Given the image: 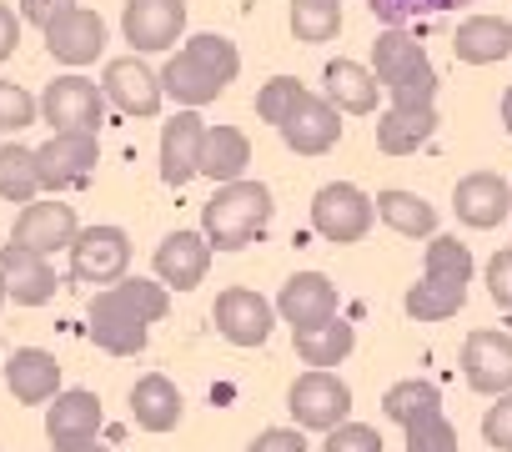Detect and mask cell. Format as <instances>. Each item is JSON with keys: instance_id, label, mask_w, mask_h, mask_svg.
<instances>
[{"instance_id": "obj_45", "label": "cell", "mask_w": 512, "mask_h": 452, "mask_svg": "<svg viewBox=\"0 0 512 452\" xmlns=\"http://www.w3.org/2000/svg\"><path fill=\"white\" fill-rule=\"evenodd\" d=\"M51 452H111V447L96 437H66V442H51Z\"/></svg>"}, {"instance_id": "obj_19", "label": "cell", "mask_w": 512, "mask_h": 452, "mask_svg": "<svg viewBox=\"0 0 512 452\" xmlns=\"http://www.w3.org/2000/svg\"><path fill=\"white\" fill-rule=\"evenodd\" d=\"M151 262H156V282L166 292H191V287L206 282L211 242H206V232H171V237H161Z\"/></svg>"}, {"instance_id": "obj_5", "label": "cell", "mask_w": 512, "mask_h": 452, "mask_svg": "<svg viewBox=\"0 0 512 452\" xmlns=\"http://www.w3.org/2000/svg\"><path fill=\"white\" fill-rule=\"evenodd\" d=\"M372 76L392 96V106H432L437 101V66L422 51V41L407 36L402 26H387L372 41Z\"/></svg>"}, {"instance_id": "obj_39", "label": "cell", "mask_w": 512, "mask_h": 452, "mask_svg": "<svg viewBox=\"0 0 512 452\" xmlns=\"http://www.w3.org/2000/svg\"><path fill=\"white\" fill-rule=\"evenodd\" d=\"M322 452H382V432L367 427V422H342L327 432Z\"/></svg>"}, {"instance_id": "obj_27", "label": "cell", "mask_w": 512, "mask_h": 452, "mask_svg": "<svg viewBox=\"0 0 512 452\" xmlns=\"http://www.w3.org/2000/svg\"><path fill=\"white\" fill-rule=\"evenodd\" d=\"M437 131V106H387L377 116V151L387 156H412L422 141Z\"/></svg>"}, {"instance_id": "obj_13", "label": "cell", "mask_w": 512, "mask_h": 452, "mask_svg": "<svg viewBox=\"0 0 512 452\" xmlns=\"http://www.w3.org/2000/svg\"><path fill=\"white\" fill-rule=\"evenodd\" d=\"M76 232H81V221H76L71 201H56V196H51V201H26V206H21L11 242L26 247V252L56 257V252H71Z\"/></svg>"}, {"instance_id": "obj_20", "label": "cell", "mask_w": 512, "mask_h": 452, "mask_svg": "<svg viewBox=\"0 0 512 452\" xmlns=\"http://www.w3.org/2000/svg\"><path fill=\"white\" fill-rule=\"evenodd\" d=\"M277 317L292 327V332H307V327H322L337 317V287L322 277V272H297L282 282L277 292Z\"/></svg>"}, {"instance_id": "obj_9", "label": "cell", "mask_w": 512, "mask_h": 452, "mask_svg": "<svg viewBox=\"0 0 512 452\" xmlns=\"http://www.w3.org/2000/svg\"><path fill=\"white\" fill-rule=\"evenodd\" d=\"M101 161V141L96 131H51L46 146H36V171H41V191H71L81 181H91Z\"/></svg>"}, {"instance_id": "obj_28", "label": "cell", "mask_w": 512, "mask_h": 452, "mask_svg": "<svg viewBox=\"0 0 512 452\" xmlns=\"http://www.w3.org/2000/svg\"><path fill=\"white\" fill-rule=\"evenodd\" d=\"M322 96H327L337 111L372 116V111H377L382 86H377L372 66H362V61H332V66H327V91H322Z\"/></svg>"}, {"instance_id": "obj_43", "label": "cell", "mask_w": 512, "mask_h": 452, "mask_svg": "<svg viewBox=\"0 0 512 452\" xmlns=\"http://www.w3.org/2000/svg\"><path fill=\"white\" fill-rule=\"evenodd\" d=\"M16 6H21V21H31L36 31H46L56 16L76 11V0H16Z\"/></svg>"}, {"instance_id": "obj_12", "label": "cell", "mask_w": 512, "mask_h": 452, "mask_svg": "<svg viewBox=\"0 0 512 452\" xmlns=\"http://www.w3.org/2000/svg\"><path fill=\"white\" fill-rule=\"evenodd\" d=\"M211 322L231 347H267V337L277 327V307L251 287H226L211 307Z\"/></svg>"}, {"instance_id": "obj_36", "label": "cell", "mask_w": 512, "mask_h": 452, "mask_svg": "<svg viewBox=\"0 0 512 452\" xmlns=\"http://www.w3.org/2000/svg\"><path fill=\"white\" fill-rule=\"evenodd\" d=\"M41 121V101L26 91V86H16V81H6L0 76V131H26V126H36Z\"/></svg>"}, {"instance_id": "obj_26", "label": "cell", "mask_w": 512, "mask_h": 452, "mask_svg": "<svg viewBox=\"0 0 512 452\" xmlns=\"http://www.w3.org/2000/svg\"><path fill=\"white\" fill-rule=\"evenodd\" d=\"M181 412H186V397H181V387L171 377H161V372L136 377V387H131V417H136V427L171 432L181 422Z\"/></svg>"}, {"instance_id": "obj_14", "label": "cell", "mask_w": 512, "mask_h": 452, "mask_svg": "<svg viewBox=\"0 0 512 452\" xmlns=\"http://www.w3.org/2000/svg\"><path fill=\"white\" fill-rule=\"evenodd\" d=\"M462 377L482 397L512 392V332H492V327L467 332V342H462Z\"/></svg>"}, {"instance_id": "obj_31", "label": "cell", "mask_w": 512, "mask_h": 452, "mask_svg": "<svg viewBox=\"0 0 512 452\" xmlns=\"http://www.w3.org/2000/svg\"><path fill=\"white\" fill-rule=\"evenodd\" d=\"M292 337H297V357L312 362V367H337V362H347L352 347H357V332H352V322H342V317H332V322H322V327H307V332H292Z\"/></svg>"}, {"instance_id": "obj_46", "label": "cell", "mask_w": 512, "mask_h": 452, "mask_svg": "<svg viewBox=\"0 0 512 452\" xmlns=\"http://www.w3.org/2000/svg\"><path fill=\"white\" fill-rule=\"evenodd\" d=\"M502 126H507V136H512V86H507V96H502Z\"/></svg>"}, {"instance_id": "obj_8", "label": "cell", "mask_w": 512, "mask_h": 452, "mask_svg": "<svg viewBox=\"0 0 512 452\" xmlns=\"http://www.w3.org/2000/svg\"><path fill=\"white\" fill-rule=\"evenodd\" d=\"M131 272V237L121 226H81L71 242V282L86 287H111Z\"/></svg>"}, {"instance_id": "obj_6", "label": "cell", "mask_w": 512, "mask_h": 452, "mask_svg": "<svg viewBox=\"0 0 512 452\" xmlns=\"http://www.w3.org/2000/svg\"><path fill=\"white\" fill-rule=\"evenodd\" d=\"M287 407H292L297 427H307V432H332V427L352 422V387H347L332 367H307V372L287 387Z\"/></svg>"}, {"instance_id": "obj_35", "label": "cell", "mask_w": 512, "mask_h": 452, "mask_svg": "<svg viewBox=\"0 0 512 452\" xmlns=\"http://www.w3.org/2000/svg\"><path fill=\"white\" fill-rule=\"evenodd\" d=\"M302 96H307V86H302L297 76H272L262 91H256V116H262L267 126H282Z\"/></svg>"}, {"instance_id": "obj_25", "label": "cell", "mask_w": 512, "mask_h": 452, "mask_svg": "<svg viewBox=\"0 0 512 452\" xmlns=\"http://www.w3.org/2000/svg\"><path fill=\"white\" fill-rule=\"evenodd\" d=\"M452 56L462 66H497L512 56V21L502 16H467L452 31Z\"/></svg>"}, {"instance_id": "obj_41", "label": "cell", "mask_w": 512, "mask_h": 452, "mask_svg": "<svg viewBox=\"0 0 512 452\" xmlns=\"http://www.w3.org/2000/svg\"><path fill=\"white\" fill-rule=\"evenodd\" d=\"M487 292H492L497 307L512 312V247L492 252V262H487Z\"/></svg>"}, {"instance_id": "obj_29", "label": "cell", "mask_w": 512, "mask_h": 452, "mask_svg": "<svg viewBox=\"0 0 512 452\" xmlns=\"http://www.w3.org/2000/svg\"><path fill=\"white\" fill-rule=\"evenodd\" d=\"M251 161V141L241 126H206V146H201V176H211L216 186L241 181Z\"/></svg>"}, {"instance_id": "obj_40", "label": "cell", "mask_w": 512, "mask_h": 452, "mask_svg": "<svg viewBox=\"0 0 512 452\" xmlns=\"http://www.w3.org/2000/svg\"><path fill=\"white\" fill-rule=\"evenodd\" d=\"M482 442L497 452H512V392H502L487 412H482Z\"/></svg>"}, {"instance_id": "obj_23", "label": "cell", "mask_w": 512, "mask_h": 452, "mask_svg": "<svg viewBox=\"0 0 512 452\" xmlns=\"http://www.w3.org/2000/svg\"><path fill=\"white\" fill-rule=\"evenodd\" d=\"M6 387L26 407H46L61 392V362L46 347H16L6 357Z\"/></svg>"}, {"instance_id": "obj_18", "label": "cell", "mask_w": 512, "mask_h": 452, "mask_svg": "<svg viewBox=\"0 0 512 452\" xmlns=\"http://www.w3.org/2000/svg\"><path fill=\"white\" fill-rule=\"evenodd\" d=\"M452 211L462 226L472 232H487V226H502L507 211H512V186L497 176V171H467L452 191Z\"/></svg>"}, {"instance_id": "obj_48", "label": "cell", "mask_w": 512, "mask_h": 452, "mask_svg": "<svg viewBox=\"0 0 512 452\" xmlns=\"http://www.w3.org/2000/svg\"><path fill=\"white\" fill-rule=\"evenodd\" d=\"M0 141H6V131H0Z\"/></svg>"}, {"instance_id": "obj_2", "label": "cell", "mask_w": 512, "mask_h": 452, "mask_svg": "<svg viewBox=\"0 0 512 452\" xmlns=\"http://www.w3.org/2000/svg\"><path fill=\"white\" fill-rule=\"evenodd\" d=\"M236 71H241V51H236L226 36L201 31V36H191L181 51L166 56V66H161V91H166L181 111H201V106H211V101L236 81Z\"/></svg>"}, {"instance_id": "obj_17", "label": "cell", "mask_w": 512, "mask_h": 452, "mask_svg": "<svg viewBox=\"0 0 512 452\" xmlns=\"http://www.w3.org/2000/svg\"><path fill=\"white\" fill-rule=\"evenodd\" d=\"M41 36H46V51H51L61 66H71V71L91 66V61L106 51V21H101L96 11H86V6L56 16Z\"/></svg>"}, {"instance_id": "obj_42", "label": "cell", "mask_w": 512, "mask_h": 452, "mask_svg": "<svg viewBox=\"0 0 512 452\" xmlns=\"http://www.w3.org/2000/svg\"><path fill=\"white\" fill-rule=\"evenodd\" d=\"M246 452H307V437L302 427H267L246 442Z\"/></svg>"}, {"instance_id": "obj_11", "label": "cell", "mask_w": 512, "mask_h": 452, "mask_svg": "<svg viewBox=\"0 0 512 452\" xmlns=\"http://www.w3.org/2000/svg\"><path fill=\"white\" fill-rule=\"evenodd\" d=\"M121 36L136 56L171 51L186 36V0H126L121 6Z\"/></svg>"}, {"instance_id": "obj_7", "label": "cell", "mask_w": 512, "mask_h": 452, "mask_svg": "<svg viewBox=\"0 0 512 452\" xmlns=\"http://www.w3.org/2000/svg\"><path fill=\"white\" fill-rule=\"evenodd\" d=\"M372 221H377V206L362 186L352 181H327L317 196H312V226H317V237L337 242V247H352L372 232Z\"/></svg>"}, {"instance_id": "obj_1", "label": "cell", "mask_w": 512, "mask_h": 452, "mask_svg": "<svg viewBox=\"0 0 512 452\" xmlns=\"http://www.w3.org/2000/svg\"><path fill=\"white\" fill-rule=\"evenodd\" d=\"M171 312V292L151 277H121L111 287H101L91 297V312H86V327H91V342L111 357H136L146 352L151 342V322H161Z\"/></svg>"}, {"instance_id": "obj_30", "label": "cell", "mask_w": 512, "mask_h": 452, "mask_svg": "<svg viewBox=\"0 0 512 452\" xmlns=\"http://www.w3.org/2000/svg\"><path fill=\"white\" fill-rule=\"evenodd\" d=\"M372 206H377V216L392 226L397 237H437V206L422 201L417 191L392 186V191H377Z\"/></svg>"}, {"instance_id": "obj_32", "label": "cell", "mask_w": 512, "mask_h": 452, "mask_svg": "<svg viewBox=\"0 0 512 452\" xmlns=\"http://www.w3.org/2000/svg\"><path fill=\"white\" fill-rule=\"evenodd\" d=\"M41 196V171H36V146L0 141V201H36Z\"/></svg>"}, {"instance_id": "obj_47", "label": "cell", "mask_w": 512, "mask_h": 452, "mask_svg": "<svg viewBox=\"0 0 512 452\" xmlns=\"http://www.w3.org/2000/svg\"><path fill=\"white\" fill-rule=\"evenodd\" d=\"M0 302H6V277H0Z\"/></svg>"}, {"instance_id": "obj_44", "label": "cell", "mask_w": 512, "mask_h": 452, "mask_svg": "<svg viewBox=\"0 0 512 452\" xmlns=\"http://www.w3.org/2000/svg\"><path fill=\"white\" fill-rule=\"evenodd\" d=\"M16 46H21V16L6 6V0H0V66L16 56Z\"/></svg>"}, {"instance_id": "obj_24", "label": "cell", "mask_w": 512, "mask_h": 452, "mask_svg": "<svg viewBox=\"0 0 512 452\" xmlns=\"http://www.w3.org/2000/svg\"><path fill=\"white\" fill-rule=\"evenodd\" d=\"M106 422V407L91 387H61L51 402H46V437L51 442H66V437H96Z\"/></svg>"}, {"instance_id": "obj_34", "label": "cell", "mask_w": 512, "mask_h": 452, "mask_svg": "<svg viewBox=\"0 0 512 452\" xmlns=\"http://www.w3.org/2000/svg\"><path fill=\"white\" fill-rule=\"evenodd\" d=\"M342 31V0H292V36L322 46Z\"/></svg>"}, {"instance_id": "obj_15", "label": "cell", "mask_w": 512, "mask_h": 452, "mask_svg": "<svg viewBox=\"0 0 512 452\" xmlns=\"http://www.w3.org/2000/svg\"><path fill=\"white\" fill-rule=\"evenodd\" d=\"M101 91H106V101H111L116 111H126V116H156L161 101H166L161 71H151L136 51H131V56H116V61L106 66Z\"/></svg>"}, {"instance_id": "obj_16", "label": "cell", "mask_w": 512, "mask_h": 452, "mask_svg": "<svg viewBox=\"0 0 512 452\" xmlns=\"http://www.w3.org/2000/svg\"><path fill=\"white\" fill-rule=\"evenodd\" d=\"M277 131H282V141H287L297 156H327V151L342 141V111H337L327 96L307 91Z\"/></svg>"}, {"instance_id": "obj_22", "label": "cell", "mask_w": 512, "mask_h": 452, "mask_svg": "<svg viewBox=\"0 0 512 452\" xmlns=\"http://www.w3.org/2000/svg\"><path fill=\"white\" fill-rule=\"evenodd\" d=\"M0 277H6V297L16 307H46L56 297V267L41 252H26L16 242L0 247Z\"/></svg>"}, {"instance_id": "obj_33", "label": "cell", "mask_w": 512, "mask_h": 452, "mask_svg": "<svg viewBox=\"0 0 512 452\" xmlns=\"http://www.w3.org/2000/svg\"><path fill=\"white\" fill-rule=\"evenodd\" d=\"M382 412H387V422L412 427L417 417L442 412V392H437L427 377H402V382H392V387L382 392Z\"/></svg>"}, {"instance_id": "obj_4", "label": "cell", "mask_w": 512, "mask_h": 452, "mask_svg": "<svg viewBox=\"0 0 512 452\" xmlns=\"http://www.w3.org/2000/svg\"><path fill=\"white\" fill-rule=\"evenodd\" d=\"M467 282H472V252L457 237H432L427 242V267L422 282L407 287L402 307L412 322H447L467 307Z\"/></svg>"}, {"instance_id": "obj_38", "label": "cell", "mask_w": 512, "mask_h": 452, "mask_svg": "<svg viewBox=\"0 0 512 452\" xmlns=\"http://www.w3.org/2000/svg\"><path fill=\"white\" fill-rule=\"evenodd\" d=\"M372 16L382 26H407L417 16H437V11H452V6H467V0H367Z\"/></svg>"}, {"instance_id": "obj_21", "label": "cell", "mask_w": 512, "mask_h": 452, "mask_svg": "<svg viewBox=\"0 0 512 452\" xmlns=\"http://www.w3.org/2000/svg\"><path fill=\"white\" fill-rule=\"evenodd\" d=\"M201 146H206L201 111H176L161 126V181L166 186H186L191 176H201Z\"/></svg>"}, {"instance_id": "obj_10", "label": "cell", "mask_w": 512, "mask_h": 452, "mask_svg": "<svg viewBox=\"0 0 512 452\" xmlns=\"http://www.w3.org/2000/svg\"><path fill=\"white\" fill-rule=\"evenodd\" d=\"M101 116H106V91L86 76H56L46 81L41 91V121L51 131H101Z\"/></svg>"}, {"instance_id": "obj_37", "label": "cell", "mask_w": 512, "mask_h": 452, "mask_svg": "<svg viewBox=\"0 0 512 452\" xmlns=\"http://www.w3.org/2000/svg\"><path fill=\"white\" fill-rule=\"evenodd\" d=\"M407 432V452H462L457 447V427L447 422V412H432V417H417Z\"/></svg>"}, {"instance_id": "obj_3", "label": "cell", "mask_w": 512, "mask_h": 452, "mask_svg": "<svg viewBox=\"0 0 512 452\" xmlns=\"http://www.w3.org/2000/svg\"><path fill=\"white\" fill-rule=\"evenodd\" d=\"M272 191L262 181H226L216 186V196L201 206V232L211 242V252H241L251 242H262L267 237V226H272Z\"/></svg>"}]
</instances>
